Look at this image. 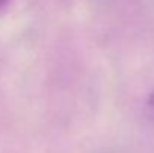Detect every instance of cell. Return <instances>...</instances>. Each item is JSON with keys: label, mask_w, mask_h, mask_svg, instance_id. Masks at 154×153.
I'll list each match as a JSON object with an SVG mask.
<instances>
[{"label": "cell", "mask_w": 154, "mask_h": 153, "mask_svg": "<svg viewBox=\"0 0 154 153\" xmlns=\"http://www.w3.org/2000/svg\"><path fill=\"white\" fill-rule=\"evenodd\" d=\"M9 2H11V0H0V9H3L5 6H8Z\"/></svg>", "instance_id": "cell-2"}, {"label": "cell", "mask_w": 154, "mask_h": 153, "mask_svg": "<svg viewBox=\"0 0 154 153\" xmlns=\"http://www.w3.org/2000/svg\"><path fill=\"white\" fill-rule=\"evenodd\" d=\"M145 113H147L148 120L154 123V90L150 93V96H148V99H147V104H145Z\"/></svg>", "instance_id": "cell-1"}]
</instances>
